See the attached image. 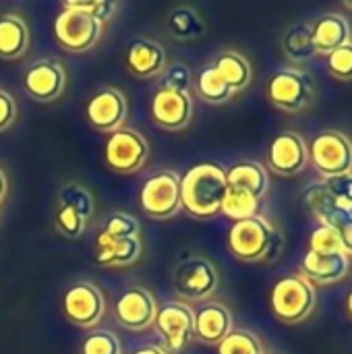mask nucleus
Here are the masks:
<instances>
[{"instance_id": "1", "label": "nucleus", "mask_w": 352, "mask_h": 354, "mask_svg": "<svg viewBox=\"0 0 352 354\" xmlns=\"http://www.w3.org/2000/svg\"><path fill=\"white\" fill-rule=\"evenodd\" d=\"M226 189V170L203 162L180 178V203L193 218H214L222 209Z\"/></svg>"}, {"instance_id": "2", "label": "nucleus", "mask_w": 352, "mask_h": 354, "mask_svg": "<svg viewBox=\"0 0 352 354\" xmlns=\"http://www.w3.org/2000/svg\"><path fill=\"white\" fill-rule=\"evenodd\" d=\"M280 232L261 216H253L241 222H234L228 230V249L230 253L247 263L274 261L282 253Z\"/></svg>"}, {"instance_id": "3", "label": "nucleus", "mask_w": 352, "mask_h": 354, "mask_svg": "<svg viewBox=\"0 0 352 354\" xmlns=\"http://www.w3.org/2000/svg\"><path fill=\"white\" fill-rule=\"evenodd\" d=\"M317 303L315 286L301 274H290L280 278L270 292V305L274 315L284 324L305 322Z\"/></svg>"}, {"instance_id": "4", "label": "nucleus", "mask_w": 352, "mask_h": 354, "mask_svg": "<svg viewBox=\"0 0 352 354\" xmlns=\"http://www.w3.org/2000/svg\"><path fill=\"white\" fill-rule=\"evenodd\" d=\"M268 100L272 106L284 112H303L311 106L315 97L313 77L299 68H280L276 71L266 87Z\"/></svg>"}, {"instance_id": "5", "label": "nucleus", "mask_w": 352, "mask_h": 354, "mask_svg": "<svg viewBox=\"0 0 352 354\" xmlns=\"http://www.w3.org/2000/svg\"><path fill=\"white\" fill-rule=\"evenodd\" d=\"M307 151L311 166L324 178H334L352 172V141L340 131L317 133L311 139Z\"/></svg>"}, {"instance_id": "6", "label": "nucleus", "mask_w": 352, "mask_h": 354, "mask_svg": "<svg viewBox=\"0 0 352 354\" xmlns=\"http://www.w3.org/2000/svg\"><path fill=\"white\" fill-rule=\"evenodd\" d=\"M141 209L156 220L172 218L183 207L180 203V176L174 170H160L151 174L139 193Z\"/></svg>"}, {"instance_id": "7", "label": "nucleus", "mask_w": 352, "mask_h": 354, "mask_svg": "<svg viewBox=\"0 0 352 354\" xmlns=\"http://www.w3.org/2000/svg\"><path fill=\"white\" fill-rule=\"evenodd\" d=\"M104 33V23H100L89 12L77 8H62L54 19V37L56 41L71 52H85L98 44Z\"/></svg>"}, {"instance_id": "8", "label": "nucleus", "mask_w": 352, "mask_h": 354, "mask_svg": "<svg viewBox=\"0 0 352 354\" xmlns=\"http://www.w3.org/2000/svg\"><path fill=\"white\" fill-rule=\"evenodd\" d=\"M149 156L145 137L133 129H118L110 133L104 145V162L118 174H131L143 168Z\"/></svg>"}, {"instance_id": "9", "label": "nucleus", "mask_w": 352, "mask_h": 354, "mask_svg": "<svg viewBox=\"0 0 352 354\" xmlns=\"http://www.w3.org/2000/svg\"><path fill=\"white\" fill-rule=\"evenodd\" d=\"M154 326L166 346L172 353H180L195 336V311L180 301H170L158 309Z\"/></svg>"}, {"instance_id": "10", "label": "nucleus", "mask_w": 352, "mask_h": 354, "mask_svg": "<svg viewBox=\"0 0 352 354\" xmlns=\"http://www.w3.org/2000/svg\"><path fill=\"white\" fill-rule=\"evenodd\" d=\"M62 309L71 324L89 330L102 322L106 311V301L102 290L91 282H77L64 292Z\"/></svg>"}, {"instance_id": "11", "label": "nucleus", "mask_w": 352, "mask_h": 354, "mask_svg": "<svg viewBox=\"0 0 352 354\" xmlns=\"http://www.w3.org/2000/svg\"><path fill=\"white\" fill-rule=\"evenodd\" d=\"M220 276L216 266L205 257H191L183 261L174 272L176 292L191 301H203L216 292Z\"/></svg>"}, {"instance_id": "12", "label": "nucleus", "mask_w": 352, "mask_h": 354, "mask_svg": "<svg viewBox=\"0 0 352 354\" xmlns=\"http://www.w3.org/2000/svg\"><path fill=\"white\" fill-rule=\"evenodd\" d=\"M309 164V151L305 139L295 131L278 133L268 149V166L280 176H295Z\"/></svg>"}, {"instance_id": "13", "label": "nucleus", "mask_w": 352, "mask_h": 354, "mask_svg": "<svg viewBox=\"0 0 352 354\" xmlns=\"http://www.w3.org/2000/svg\"><path fill=\"white\" fill-rule=\"evenodd\" d=\"M127 97L120 89L106 87L98 91L85 106V116L89 124L102 133H114L122 129L127 118Z\"/></svg>"}, {"instance_id": "14", "label": "nucleus", "mask_w": 352, "mask_h": 354, "mask_svg": "<svg viewBox=\"0 0 352 354\" xmlns=\"http://www.w3.org/2000/svg\"><path fill=\"white\" fill-rule=\"evenodd\" d=\"M158 307L151 292L139 286L124 290L116 303V322L131 332H143L151 328Z\"/></svg>"}, {"instance_id": "15", "label": "nucleus", "mask_w": 352, "mask_h": 354, "mask_svg": "<svg viewBox=\"0 0 352 354\" xmlns=\"http://www.w3.org/2000/svg\"><path fill=\"white\" fill-rule=\"evenodd\" d=\"M193 116V100L189 91L158 89L151 100V118L168 131H180Z\"/></svg>"}, {"instance_id": "16", "label": "nucleus", "mask_w": 352, "mask_h": 354, "mask_svg": "<svg viewBox=\"0 0 352 354\" xmlns=\"http://www.w3.org/2000/svg\"><path fill=\"white\" fill-rule=\"evenodd\" d=\"M64 83H66L64 68L56 60L33 62L27 68L25 77H23L25 91L33 100H37V102H52V100H56L64 91Z\"/></svg>"}, {"instance_id": "17", "label": "nucleus", "mask_w": 352, "mask_h": 354, "mask_svg": "<svg viewBox=\"0 0 352 354\" xmlns=\"http://www.w3.org/2000/svg\"><path fill=\"white\" fill-rule=\"evenodd\" d=\"M303 278L311 284H336L346 278L351 270V259L346 253H315L307 251L301 263Z\"/></svg>"}, {"instance_id": "18", "label": "nucleus", "mask_w": 352, "mask_h": 354, "mask_svg": "<svg viewBox=\"0 0 352 354\" xmlns=\"http://www.w3.org/2000/svg\"><path fill=\"white\" fill-rule=\"evenodd\" d=\"M127 68L141 79L162 75V71L166 68V52L158 41L137 37L127 48Z\"/></svg>"}, {"instance_id": "19", "label": "nucleus", "mask_w": 352, "mask_h": 354, "mask_svg": "<svg viewBox=\"0 0 352 354\" xmlns=\"http://www.w3.org/2000/svg\"><path fill=\"white\" fill-rule=\"evenodd\" d=\"M232 332V315L220 303H205L195 311V336L205 344H220Z\"/></svg>"}, {"instance_id": "20", "label": "nucleus", "mask_w": 352, "mask_h": 354, "mask_svg": "<svg viewBox=\"0 0 352 354\" xmlns=\"http://www.w3.org/2000/svg\"><path fill=\"white\" fill-rule=\"evenodd\" d=\"M303 203L305 207L319 220L324 226L338 228L342 222L352 218L351 209H344L342 205L336 203V199L330 195L326 183H313L303 191Z\"/></svg>"}, {"instance_id": "21", "label": "nucleus", "mask_w": 352, "mask_h": 354, "mask_svg": "<svg viewBox=\"0 0 352 354\" xmlns=\"http://www.w3.org/2000/svg\"><path fill=\"white\" fill-rule=\"evenodd\" d=\"M311 33H313V44L317 54H330L334 50H338L340 46L351 41V23L346 21V17L338 15V12H326L322 15L313 25H311Z\"/></svg>"}, {"instance_id": "22", "label": "nucleus", "mask_w": 352, "mask_h": 354, "mask_svg": "<svg viewBox=\"0 0 352 354\" xmlns=\"http://www.w3.org/2000/svg\"><path fill=\"white\" fill-rule=\"evenodd\" d=\"M95 259L102 266H131L141 255V241L137 239H110L104 232L95 241Z\"/></svg>"}, {"instance_id": "23", "label": "nucleus", "mask_w": 352, "mask_h": 354, "mask_svg": "<svg viewBox=\"0 0 352 354\" xmlns=\"http://www.w3.org/2000/svg\"><path fill=\"white\" fill-rule=\"evenodd\" d=\"M226 185L232 189H241L261 199L268 193L270 176L268 170L259 162H239L226 172Z\"/></svg>"}, {"instance_id": "24", "label": "nucleus", "mask_w": 352, "mask_h": 354, "mask_svg": "<svg viewBox=\"0 0 352 354\" xmlns=\"http://www.w3.org/2000/svg\"><path fill=\"white\" fill-rule=\"evenodd\" d=\"M29 27L19 15L0 17V58L12 60L27 52Z\"/></svg>"}, {"instance_id": "25", "label": "nucleus", "mask_w": 352, "mask_h": 354, "mask_svg": "<svg viewBox=\"0 0 352 354\" xmlns=\"http://www.w3.org/2000/svg\"><path fill=\"white\" fill-rule=\"evenodd\" d=\"M212 66L218 71V75L228 83V87L234 93L237 91H243L251 83V79H253V71H251L249 60L243 54L234 52V50L222 52Z\"/></svg>"}, {"instance_id": "26", "label": "nucleus", "mask_w": 352, "mask_h": 354, "mask_svg": "<svg viewBox=\"0 0 352 354\" xmlns=\"http://www.w3.org/2000/svg\"><path fill=\"white\" fill-rule=\"evenodd\" d=\"M282 50L284 56L293 62H307L311 60L317 50L313 44V33H311V25L307 23H297L293 27L286 29V33L282 35Z\"/></svg>"}, {"instance_id": "27", "label": "nucleus", "mask_w": 352, "mask_h": 354, "mask_svg": "<svg viewBox=\"0 0 352 354\" xmlns=\"http://www.w3.org/2000/svg\"><path fill=\"white\" fill-rule=\"evenodd\" d=\"M257 209H259V199L257 197H253L247 191L228 187L226 195H224V201H222L220 214H224L226 218H230L234 222H241V220L257 216Z\"/></svg>"}, {"instance_id": "28", "label": "nucleus", "mask_w": 352, "mask_h": 354, "mask_svg": "<svg viewBox=\"0 0 352 354\" xmlns=\"http://www.w3.org/2000/svg\"><path fill=\"white\" fill-rule=\"evenodd\" d=\"M168 29L176 39H195V37L203 35L205 25L193 8L178 6L168 17Z\"/></svg>"}, {"instance_id": "29", "label": "nucleus", "mask_w": 352, "mask_h": 354, "mask_svg": "<svg viewBox=\"0 0 352 354\" xmlns=\"http://www.w3.org/2000/svg\"><path fill=\"white\" fill-rule=\"evenodd\" d=\"M197 93L207 104H224L234 95V91L228 87V83L218 75L214 66L203 68L201 75L197 77Z\"/></svg>"}, {"instance_id": "30", "label": "nucleus", "mask_w": 352, "mask_h": 354, "mask_svg": "<svg viewBox=\"0 0 352 354\" xmlns=\"http://www.w3.org/2000/svg\"><path fill=\"white\" fill-rule=\"evenodd\" d=\"M218 354H263V344L249 330H232L218 344Z\"/></svg>"}, {"instance_id": "31", "label": "nucleus", "mask_w": 352, "mask_h": 354, "mask_svg": "<svg viewBox=\"0 0 352 354\" xmlns=\"http://www.w3.org/2000/svg\"><path fill=\"white\" fill-rule=\"evenodd\" d=\"M58 201H60V205H66V207L75 209L85 222L93 216V197H91V193H89L85 187H81V185H75V183L64 185V187L60 189Z\"/></svg>"}, {"instance_id": "32", "label": "nucleus", "mask_w": 352, "mask_h": 354, "mask_svg": "<svg viewBox=\"0 0 352 354\" xmlns=\"http://www.w3.org/2000/svg\"><path fill=\"white\" fill-rule=\"evenodd\" d=\"M102 232L106 236H110V239H137V234H139V222L131 214L116 212V214H112L106 220Z\"/></svg>"}, {"instance_id": "33", "label": "nucleus", "mask_w": 352, "mask_h": 354, "mask_svg": "<svg viewBox=\"0 0 352 354\" xmlns=\"http://www.w3.org/2000/svg\"><path fill=\"white\" fill-rule=\"evenodd\" d=\"M328 73L338 81H352V41L326 56Z\"/></svg>"}, {"instance_id": "34", "label": "nucleus", "mask_w": 352, "mask_h": 354, "mask_svg": "<svg viewBox=\"0 0 352 354\" xmlns=\"http://www.w3.org/2000/svg\"><path fill=\"white\" fill-rule=\"evenodd\" d=\"M309 251H315V253H344L338 230L332 228V226L319 224L313 230L311 239H309Z\"/></svg>"}, {"instance_id": "35", "label": "nucleus", "mask_w": 352, "mask_h": 354, "mask_svg": "<svg viewBox=\"0 0 352 354\" xmlns=\"http://www.w3.org/2000/svg\"><path fill=\"white\" fill-rule=\"evenodd\" d=\"M54 224L58 228V232L66 239H79L85 230V220L71 207L66 205H58V212H56V218H54Z\"/></svg>"}, {"instance_id": "36", "label": "nucleus", "mask_w": 352, "mask_h": 354, "mask_svg": "<svg viewBox=\"0 0 352 354\" xmlns=\"http://www.w3.org/2000/svg\"><path fill=\"white\" fill-rule=\"evenodd\" d=\"M81 354H120V342L112 332H91L83 342Z\"/></svg>"}, {"instance_id": "37", "label": "nucleus", "mask_w": 352, "mask_h": 354, "mask_svg": "<svg viewBox=\"0 0 352 354\" xmlns=\"http://www.w3.org/2000/svg\"><path fill=\"white\" fill-rule=\"evenodd\" d=\"M191 85V68L183 62H174L162 71V87L170 91H189Z\"/></svg>"}, {"instance_id": "38", "label": "nucleus", "mask_w": 352, "mask_h": 354, "mask_svg": "<svg viewBox=\"0 0 352 354\" xmlns=\"http://www.w3.org/2000/svg\"><path fill=\"white\" fill-rule=\"evenodd\" d=\"M62 6L66 8H77V10H83V12H89L91 17H95L100 23H106L114 10H116V2H110V0H93V2H81V0H66Z\"/></svg>"}, {"instance_id": "39", "label": "nucleus", "mask_w": 352, "mask_h": 354, "mask_svg": "<svg viewBox=\"0 0 352 354\" xmlns=\"http://www.w3.org/2000/svg\"><path fill=\"white\" fill-rule=\"evenodd\" d=\"M324 183H326L330 195L336 199V203L352 212V172L342 174V176H334V178H326Z\"/></svg>"}, {"instance_id": "40", "label": "nucleus", "mask_w": 352, "mask_h": 354, "mask_svg": "<svg viewBox=\"0 0 352 354\" xmlns=\"http://www.w3.org/2000/svg\"><path fill=\"white\" fill-rule=\"evenodd\" d=\"M15 118H17V102L8 91L0 89V133L6 131L15 122Z\"/></svg>"}, {"instance_id": "41", "label": "nucleus", "mask_w": 352, "mask_h": 354, "mask_svg": "<svg viewBox=\"0 0 352 354\" xmlns=\"http://www.w3.org/2000/svg\"><path fill=\"white\" fill-rule=\"evenodd\" d=\"M336 230H338V234H340V243H342L344 253L351 257L352 255V218H349L346 222H342Z\"/></svg>"}, {"instance_id": "42", "label": "nucleus", "mask_w": 352, "mask_h": 354, "mask_svg": "<svg viewBox=\"0 0 352 354\" xmlns=\"http://www.w3.org/2000/svg\"><path fill=\"white\" fill-rule=\"evenodd\" d=\"M133 354H166V351L158 348V346H141L139 351H135Z\"/></svg>"}, {"instance_id": "43", "label": "nucleus", "mask_w": 352, "mask_h": 354, "mask_svg": "<svg viewBox=\"0 0 352 354\" xmlns=\"http://www.w3.org/2000/svg\"><path fill=\"white\" fill-rule=\"evenodd\" d=\"M344 313L352 322V290H349V295L344 297Z\"/></svg>"}, {"instance_id": "44", "label": "nucleus", "mask_w": 352, "mask_h": 354, "mask_svg": "<svg viewBox=\"0 0 352 354\" xmlns=\"http://www.w3.org/2000/svg\"><path fill=\"white\" fill-rule=\"evenodd\" d=\"M4 195H6V176H4V172L0 170V203H2V199H4Z\"/></svg>"}, {"instance_id": "45", "label": "nucleus", "mask_w": 352, "mask_h": 354, "mask_svg": "<svg viewBox=\"0 0 352 354\" xmlns=\"http://www.w3.org/2000/svg\"><path fill=\"white\" fill-rule=\"evenodd\" d=\"M344 6H346V8H351V10H352V2H344Z\"/></svg>"}]
</instances>
